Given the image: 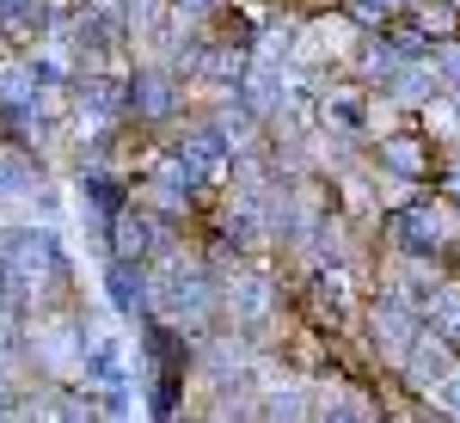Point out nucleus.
<instances>
[{
  "label": "nucleus",
  "instance_id": "nucleus-1",
  "mask_svg": "<svg viewBox=\"0 0 460 423\" xmlns=\"http://www.w3.org/2000/svg\"><path fill=\"white\" fill-rule=\"evenodd\" d=\"M147 295H154V319L172 325L184 338H209L221 325V270L209 264L203 240H178L154 270H147Z\"/></svg>",
  "mask_w": 460,
  "mask_h": 423
},
{
  "label": "nucleus",
  "instance_id": "nucleus-7",
  "mask_svg": "<svg viewBox=\"0 0 460 423\" xmlns=\"http://www.w3.org/2000/svg\"><path fill=\"white\" fill-rule=\"evenodd\" d=\"M368 166L429 190V172H436V141H429L424 129H418V117H411V123H399V129H387V136L368 141Z\"/></svg>",
  "mask_w": 460,
  "mask_h": 423
},
{
  "label": "nucleus",
  "instance_id": "nucleus-10",
  "mask_svg": "<svg viewBox=\"0 0 460 423\" xmlns=\"http://www.w3.org/2000/svg\"><path fill=\"white\" fill-rule=\"evenodd\" d=\"M0 197H6V203L43 197V160H37L31 141H19V136L0 141Z\"/></svg>",
  "mask_w": 460,
  "mask_h": 423
},
{
  "label": "nucleus",
  "instance_id": "nucleus-8",
  "mask_svg": "<svg viewBox=\"0 0 460 423\" xmlns=\"http://www.w3.org/2000/svg\"><path fill=\"white\" fill-rule=\"evenodd\" d=\"M455 362H460V356L448 350L436 331H424V338L411 344V356H405V368L393 375V392H405L411 405H424V399H436V387L455 375Z\"/></svg>",
  "mask_w": 460,
  "mask_h": 423
},
{
  "label": "nucleus",
  "instance_id": "nucleus-4",
  "mask_svg": "<svg viewBox=\"0 0 460 423\" xmlns=\"http://www.w3.org/2000/svg\"><path fill=\"white\" fill-rule=\"evenodd\" d=\"M381 251H399V258H429V264H460V209L448 197H411L405 209H393L381 221Z\"/></svg>",
  "mask_w": 460,
  "mask_h": 423
},
{
  "label": "nucleus",
  "instance_id": "nucleus-11",
  "mask_svg": "<svg viewBox=\"0 0 460 423\" xmlns=\"http://www.w3.org/2000/svg\"><path fill=\"white\" fill-rule=\"evenodd\" d=\"M429 190L460 203V147H436V172H429Z\"/></svg>",
  "mask_w": 460,
  "mask_h": 423
},
{
  "label": "nucleus",
  "instance_id": "nucleus-14",
  "mask_svg": "<svg viewBox=\"0 0 460 423\" xmlns=\"http://www.w3.org/2000/svg\"><path fill=\"white\" fill-rule=\"evenodd\" d=\"M0 141H6V136H0Z\"/></svg>",
  "mask_w": 460,
  "mask_h": 423
},
{
  "label": "nucleus",
  "instance_id": "nucleus-5",
  "mask_svg": "<svg viewBox=\"0 0 460 423\" xmlns=\"http://www.w3.org/2000/svg\"><path fill=\"white\" fill-rule=\"evenodd\" d=\"M424 338V313H411V307H399L387 295H368V313H362V331H356V344H362V362L393 381L399 368H405V356L411 344Z\"/></svg>",
  "mask_w": 460,
  "mask_h": 423
},
{
  "label": "nucleus",
  "instance_id": "nucleus-3",
  "mask_svg": "<svg viewBox=\"0 0 460 423\" xmlns=\"http://www.w3.org/2000/svg\"><path fill=\"white\" fill-rule=\"evenodd\" d=\"M99 338V319L86 313V301L68 307H43L25 319V375L37 387H80L86 381V350Z\"/></svg>",
  "mask_w": 460,
  "mask_h": 423
},
{
  "label": "nucleus",
  "instance_id": "nucleus-12",
  "mask_svg": "<svg viewBox=\"0 0 460 423\" xmlns=\"http://www.w3.org/2000/svg\"><path fill=\"white\" fill-rule=\"evenodd\" d=\"M172 423H203V411H197V405H184V411H178Z\"/></svg>",
  "mask_w": 460,
  "mask_h": 423
},
{
  "label": "nucleus",
  "instance_id": "nucleus-6",
  "mask_svg": "<svg viewBox=\"0 0 460 423\" xmlns=\"http://www.w3.org/2000/svg\"><path fill=\"white\" fill-rule=\"evenodd\" d=\"M178 240H190L184 227H166L160 215H147L136 197H129V209L111 221V234H105V258H117V264H142V270H154L166 251L178 246Z\"/></svg>",
  "mask_w": 460,
  "mask_h": 423
},
{
  "label": "nucleus",
  "instance_id": "nucleus-2",
  "mask_svg": "<svg viewBox=\"0 0 460 423\" xmlns=\"http://www.w3.org/2000/svg\"><path fill=\"white\" fill-rule=\"evenodd\" d=\"M0 270L13 277L25 313H43V307H68L80 301L74 288V258H68V240L56 227H0Z\"/></svg>",
  "mask_w": 460,
  "mask_h": 423
},
{
  "label": "nucleus",
  "instance_id": "nucleus-13",
  "mask_svg": "<svg viewBox=\"0 0 460 423\" xmlns=\"http://www.w3.org/2000/svg\"><path fill=\"white\" fill-rule=\"evenodd\" d=\"M455 209H460V203H455Z\"/></svg>",
  "mask_w": 460,
  "mask_h": 423
},
{
  "label": "nucleus",
  "instance_id": "nucleus-9",
  "mask_svg": "<svg viewBox=\"0 0 460 423\" xmlns=\"http://www.w3.org/2000/svg\"><path fill=\"white\" fill-rule=\"evenodd\" d=\"M99 295H105V307L123 319L129 331L154 319V295H147V270H142V264H117V258H105V282H99Z\"/></svg>",
  "mask_w": 460,
  "mask_h": 423
}]
</instances>
